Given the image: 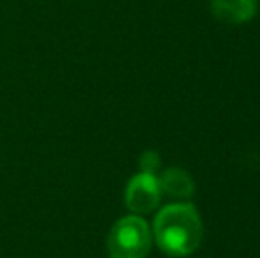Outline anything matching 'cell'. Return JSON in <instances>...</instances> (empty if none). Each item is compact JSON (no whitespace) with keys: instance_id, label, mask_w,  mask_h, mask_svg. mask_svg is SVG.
Wrapping results in <instances>:
<instances>
[{"instance_id":"5","label":"cell","mask_w":260,"mask_h":258,"mask_svg":"<svg viewBox=\"0 0 260 258\" xmlns=\"http://www.w3.org/2000/svg\"><path fill=\"white\" fill-rule=\"evenodd\" d=\"M161 195H168L172 198H189L195 195V180L182 168H167L157 177Z\"/></svg>"},{"instance_id":"1","label":"cell","mask_w":260,"mask_h":258,"mask_svg":"<svg viewBox=\"0 0 260 258\" xmlns=\"http://www.w3.org/2000/svg\"><path fill=\"white\" fill-rule=\"evenodd\" d=\"M152 235L168 256L182 258L197 251L204 237L200 214L191 203H170L154 217Z\"/></svg>"},{"instance_id":"3","label":"cell","mask_w":260,"mask_h":258,"mask_svg":"<svg viewBox=\"0 0 260 258\" xmlns=\"http://www.w3.org/2000/svg\"><path fill=\"white\" fill-rule=\"evenodd\" d=\"M161 200V190L157 184V177L151 173L138 172L127 180L124 191V203L133 214L152 212Z\"/></svg>"},{"instance_id":"4","label":"cell","mask_w":260,"mask_h":258,"mask_svg":"<svg viewBox=\"0 0 260 258\" xmlns=\"http://www.w3.org/2000/svg\"><path fill=\"white\" fill-rule=\"evenodd\" d=\"M212 16L226 25H243L253 20L258 11V0H211Z\"/></svg>"},{"instance_id":"6","label":"cell","mask_w":260,"mask_h":258,"mask_svg":"<svg viewBox=\"0 0 260 258\" xmlns=\"http://www.w3.org/2000/svg\"><path fill=\"white\" fill-rule=\"evenodd\" d=\"M159 165H161V158L154 151H145L144 154L140 156V159H138L140 172L151 173V175H156V172L159 170Z\"/></svg>"},{"instance_id":"2","label":"cell","mask_w":260,"mask_h":258,"mask_svg":"<svg viewBox=\"0 0 260 258\" xmlns=\"http://www.w3.org/2000/svg\"><path fill=\"white\" fill-rule=\"evenodd\" d=\"M152 232L138 214L124 216L110 228L106 251L110 258H145L151 251Z\"/></svg>"}]
</instances>
